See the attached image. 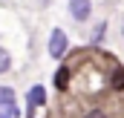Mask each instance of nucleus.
<instances>
[{
  "instance_id": "1",
  "label": "nucleus",
  "mask_w": 124,
  "mask_h": 118,
  "mask_svg": "<svg viewBox=\"0 0 124 118\" xmlns=\"http://www.w3.org/2000/svg\"><path fill=\"white\" fill-rule=\"evenodd\" d=\"M49 55L52 58H63L66 55V32L63 29H55L49 35Z\"/></svg>"
},
{
  "instance_id": "2",
  "label": "nucleus",
  "mask_w": 124,
  "mask_h": 118,
  "mask_svg": "<svg viewBox=\"0 0 124 118\" xmlns=\"http://www.w3.org/2000/svg\"><path fill=\"white\" fill-rule=\"evenodd\" d=\"M90 12H93V3L90 0H69V15L75 20H87Z\"/></svg>"
},
{
  "instance_id": "5",
  "label": "nucleus",
  "mask_w": 124,
  "mask_h": 118,
  "mask_svg": "<svg viewBox=\"0 0 124 118\" xmlns=\"http://www.w3.org/2000/svg\"><path fill=\"white\" fill-rule=\"evenodd\" d=\"M66 81H69V69L61 66V69L55 72V87H58V89H66Z\"/></svg>"
},
{
  "instance_id": "3",
  "label": "nucleus",
  "mask_w": 124,
  "mask_h": 118,
  "mask_svg": "<svg viewBox=\"0 0 124 118\" xmlns=\"http://www.w3.org/2000/svg\"><path fill=\"white\" fill-rule=\"evenodd\" d=\"M40 104H46V92H43V87H32L29 89V107H40Z\"/></svg>"
},
{
  "instance_id": "9",
  "label": "nucleus",
  "mask_w": 124,
  "mask_h": 118,
  "mask_svg": "<svg viewBox=\"0 0 124 118\" xmlns=\"http://www.w3.org/2000/svg\"><path fill=\"white\" fill-rule=\"evenodd\" d=\"M101 35H104V26H98V29H95V35H93V40H95V43L101 40Z\"/></svg>"
},
{
  "instance_id": "10",
  "label": "nucleus",
  "mask_w": 124,
  "mask_h": 118,
  "mask_svg": "<svg viewBox=\"0 0 124 118\" xmlns=\"http://www.w3.org/2000/svg\"><path fill=\"white\" fill-rule=\"evenodd\" d=\"M87 118H98V115H87Z\"/></svg>"
},
{
  "instance_id": "4",
  "label": "nucleus",
  "mask_w": 124,
  "mask_h": 118,
  "mask_svg": "<svg viewBox=\"0 0 124 118\" xmlns=\"http://www.w3.org/2000/svg\"><path fill=\"white\" fill-rule=\"evenodd\" d=\"M0 118H17L15 101H0Z\"/></svg>"
},
{
  "instance_id": "8",
  "label": "nucleus",
  "mask_w": 124,
  "mask_h": 118,
  "mask_svg": "<svg viewBox=\"0 0 124 118\" xmlns=\"http://www.w3.org/2000/svg\"><path fill=\"white\" fill-rule=\"evenodd\" d=\"M0 101H15V89H9V87H0Z\"/></svg>"
},
{
  "instance_id": "6",
  "label": "nucleus",
  "mask_w": 124,
  "mask_h": 118,
  "mask_svg": "<svg viewBox=\"0 0 124 118\" xmlns=\"http://www.w3.org/2000/svg\"><path fill=\"white\" fill-rule=\"evenodd\" d=\"M9 66H12V58H9V52L0 46V75H3V72H9Z\"/></svg>"
},
{
  "instance_id": "7",
  "label": "nucleus",
  "mask_w": 124,
  "mask_h": 118,
  "mask_svg": "<svg viewBox=\"0 0 124 118\" xmlns=\"http://www.w3.org/2000/svg\"><path fill=\"white\" fill-rule=\"evenodd\" d=\"M113 89H124V69L113 72Z\"/></svg>"
}]
</instances>
